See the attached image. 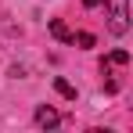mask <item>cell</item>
Wrapping results in <instances>:
<instances>
[{"mask_svg": "<svg viewBox=\"0 0 133 133\" xmlns=\"http://www.w3.org/2000/svg\"><path fill=\"white\" fill-rule=\"evenodd\" d=\"M108 4V29L115 32V36H122L126 29H130V15H126V0H104Z\"/></svg>", "mask_w": 133, "mask_h": 133, "instance_id": "cell-1", "label": "cell"}, {"mask_svg": "<svg viewBox=\"0 0 133 133\" xmlns=\"http://www.w3.org/2000/svg\"><path fill=\"white\" fill-rule=\"evenodd\" d=\"M36 122H40L43 130L58 126V111H54V108H47V104H40V108H36Z\"/></svg>", "mask_w": 133, "mask_h": 133, "instance_id": "cell-2", "label": "cell"}, {"mask_svg": "<svg viewBox=\"0 0 133 133\" xmlns=\"http://www.w3.org/2000/svg\"><path fill=\"white\" fill-rule=\"evenodd\" d=\"M126 61H130V54H126V50H115L108 61H101V68H108V65H126Z\"/></svg>", "mask_w": 133, "mask_h": 133, "instance_id": "cell-3", "label": "cell"}, {"mask_svg": "<svg viewBox=\"0 0 133 133\" xmlns=\"http://www.w3.org/2000/svg\"><path fill=\"white\" fill-rule=\"evenodd\" d=\"M50 32H54L58 40H72V32H68V29H65V25H61V22H58V18L50 22Z\"/></svg>", "mask_w": 133, "mask_h": 133, "instance_id": "cell-4", "label": "cell"}, {"mask_svg": "<svg viewBox=\"0 0 133 133\" xmlns=\"http://www.w3.org/2000/svg\"><path fill=\"white\" fill-rule=\"evenodd\" d=\"M68 43H79V47H94V36L90 32H72V40Z\"/></svg>", "mask_w": 133, "mask_h": 133, "instance_id": "cell-5", "label": "cell"}, {"mask_svg": "<svg viewBox=\"0 0 133 133\" xmlns=\"http://www.w3.org/2000/svg\"><path fill=\"white\" fill-rule=\"evenodd\" d=\"M54 87H58V94H65L68 101H76V87H68L65 79H54Z\"/></svg>", "mask_w": 133, "mask_h": 133, "instance_id": "cell-6", "label": "cell"}]
</instances>
